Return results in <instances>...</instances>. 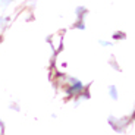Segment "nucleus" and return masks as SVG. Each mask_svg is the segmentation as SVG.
Masks as SVG:
<instances>
[{
	"instance_id": "nucleus-3",
	"label": "nucleus",
	"mask_w": 135,
	"mask_h": 135,
	"mask_svg": "<svg viewBox=\"0 0 135 135\" xmlns=\"http://www.w3.org/2000/svg\"><path fill=\"white\" fill-rule=\"evenodd\" d=\"M76 28H79V30H85L84 22H78V24H76Z\"/></svg>"
},
{
	"instance_id": "nucleus-1",
	"label": "nucleus",
	"mask_w": 135,
	"mask_h": 135,
	"mask_svg": "<svg viewBox=\"0 0 135 135\" xmlns=\"http://www.w3.org/2000/svg\"><path fill=\"white\" fill-rule=\"evenodd\" d=\"M84 90H85L84 82L72 78V79H69V84L66 87V95L68 97H75V95H79Z\"/></svg>"
},
{
	"instance_id": "nucleus-2",
	"label": "nucleus",
	"mask_w": 135,
	"mask_h": 135,
	"mask_svg": "<svg viewBox=\"0 0 135 135\" xmlns=\"http://www.w3.org/2000/svg\"><path fill=\"white\" fill-rule=\"evenodd\" d=\"M107 94H109V97H110L112 100H118V98H119L118 87H116V85H110V87L107 88Z\"/></svg>"
}]
</instances>
